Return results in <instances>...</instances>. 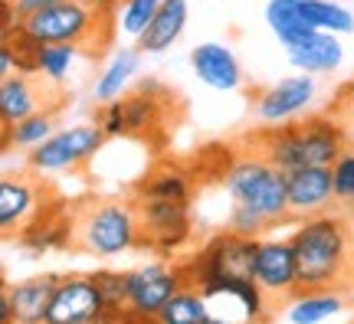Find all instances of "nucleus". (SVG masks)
<instances>
[{
	"mask_svg": "<svg viewBox=\"0 0 354 324\" xmlns=\"http://www.w3.org/2000/svg\"><path fill=\"white\" fill-rule=\"evenodd\" d=\"M197 184H201V180H197V174H194V167L177 164V161H161V164H154L151 171L131 187V193L177 200V203H194Z\"/></svg>",
	"mask_w": 354,
	"mask_h": 324,
	"instance_id": "obj_18",
	"label": "nucleus"
},
{
	"mask_svg": "<svg viewBox=\"0 0 354 324\" xmlns=\"http://www.w3.org/2000/svg\"><path fill=\"white\" fill-rule=\"evenodd\" d=\"M141 63V50H122L112 59V66H105L102 75L95 79V88H92V99L99 105H109V102L122 99V92L128 88V82L135 79Z\"/></svg>",
	"mask_w": 354,
	"mask_h": 324,
	"instance_id": "obj_24",
	"label": "nucleus"
},
{
	"mask_svg": "<svg viewBox=\"0 0 354 324\" xmlns=\"http://www.w3.org/2000/svg\"><path fill=\"white\" fill-rule=\"evenodd\" d=\"M342 308L344 298L338 288H315V292H299L289 301L286 318L295 324H315V321H328L331 314H338Z\"/></svg>",
	"mask_w": 354,
	"mask_h": 324,
	"instance_id": "obj_23",
	"label": "nucleus"
},
{
	"mask_svg": "<svg viewBox=\"0 0 354 324\" xmlns=\"http://www.w3.org/2000/svg\"><path fill=\"white\" fill-rule=\"evenodd\" d=\"M118 23H122L118 7H99L86 0H56L46 10L20 20L10 39L17 46L66 43L86 59H102L112 50Z\"/></svg>",
	"mask_w": 354,
	"mask_h": 324,
	"instance_id": "obj_2",
	"label": "nucleus"
},
{
	"mask_svg": "<svg viewBox=\"0 0 354 324\" xmlns=\"http://www.w3.org/2000/svg\"><path fill=\"white\" fill-rule=\"evenodd\" d=\"M24 53V73H43L46 79L63 82L69 75V63L76 50L66 43H39V46H20Z\"/></svg>",
	"mask_w": 354,
	"mask_h": 324,
	"instance_id": "obj_25",
	"label": "nucleus"
},
{
	"mask_svg": "<svg viewBox=\"0 0 354 324\" xmlns=\"http://www.w3.org/2000/svg\"><path fill=\"white\" fill-rule=\"evenodd\" d=\"M328 115L338 122V128H342L348 151H354V82L338 88V95H335L328 105Z\"/></svg>",
	"mask_w": 354,
	"mask_h": 324,
	"instance_id": "obj_32",
	"label": "nucleus"
},
{
	"mask_svg": "<svg viewBox=\"0 0 354 324\" xmlns=\"http://www.w3.org/2000/svg\"><path fill=\"white\" fill-rule=\"evenodd\" d=\"M161 324H203L210 321L207 314V295L194 282H184V285L174 292V298L165 305V312L158 318Z\"/></svg>",
	"mask_w": 354,
	"mask_h": 324,
	"instance_id": "obj_26",
	"label": "nucleus"
},
{
	"mask_svg": "<svg viewBox=\"0 0 354 324\" xmlns=\"http://www.w3.org/2000/svg\"><path fill=\"white\" fill-rule=\"evenodd\" d=\"M59 112H37L30 118H20L13 125H3V151L10 148H37L50 135H56Z\"/></svg>",
	"mask_w": 354,
	"mask_h": 324,
	"instance_id": "obj_27",
	"label": "nucleus"
},
{
	"mask_svg": "<svg viewBox=\"0 0 354 324\" xmlns=\"http://www.w3.org/2000/svg\"><path fill=\"white\" fill-rule=\"evenodd\" d=\"M289 53V63L295 66V69H302V73H331L335 66L342 63V43L335 39V33H315V37L308 39V43H302V46H292Z\"/></svg>",
	"mask_w": 354,
	"mask_h": 324,
	"instance_id": "obj_22",
	"label": "nucleus"
},
{
	"mask_svg": "<svg viewBox=\"0 0 354 324\" xmlns=\"http://www.w3.org/2000/svg\"><path fill=\"white\" fill-rule=\"evenodd\" d=\"M105 128L99 122L92 125H73L66 131L50 135L43 144L30 148V167L39 174H56V171H79L86 167L105 144Z\"/></svg>",
	"mask_w": 354,
	"mask_h": 324,
	"instance_id": "obj_10",
	"label": "nucleus"
},
{
	"mask_svg": "<svg viewBox=\"0 0 354 324\" xmlns=\"http://www.w3.org/2000/svg\"><path fill=\"white\" fill-rule=\"evenodd\" d=\"M73 102V95L63 88V82L46 79L43 73H24L0 79V125H13L20 118H30L37 112H63Z\"/></svg>",
	"mask_w": 354,
	"mask_h": 324,
	"instance_id": "obj_9",
	"label": "nucleus"
},
{
	"mask_svg": "<svg viewBox=\"0 0 354 324\" xmlns=\"http://www.w3.org/2000/svg\"><path fill=\"white\" fill-rule=\"evenodd\" d=\"M131 200H135V210H138L141 249L171 252V249H180L190 239V229H194L190 203H177V200H161V197H141V193H131Z\"/></svg>",
	"mask_w": 354,
	"mask_h": 324,
	"instance_id": "obj_11",
	"label": "nucleus"
},
{
	"mask_svg": "<svg viewBox=\"0 0 354 324\" xmlns=\"http://www.w3.org/2000/svg\"><path fill=\"white\" fill-rule=\"evenodd\" d=\"M289 180V220H308L318 213L335 210V187H331V167L312 164L286 171Z\"/></svg>",
	"mask_w": 354,
	"mask_h": 324,
	"instance_id": "obj_15",
	"label": "nucleus"
},
{
	"mask_svg": "<svg viewBox=\"0 0 354 324\" xmlns=\"http://www.w3.org/2000/svg\"><path fill=\"white\" fill-rule=\"evenodd\" d=\"M161 7V0H122L118 3V20L128 37H141L145 26L154 20V13Z\"/></svg>",
	"mask_w": 354,
	"mask_h": 324,
	"instance_id": "obj_31",
	"label": "nucleus"
},
{
	"mask_svg": "<svg viewBox=\"0 0 354 324\" xmlns=\"http://www.w3.org/2000/svg\"><path fill=\"white\" fill-rule=\"evenodd\" d=\"M190 66L203 86L220 88V92H233L243 86V69L240 59L227 50L223 43H201L190 50Z\"/></svg>",
	"mask_w": 354,
	"mask_h": 324,
	"instance_id": "obj_19",
	"label": "nucleus"
},
{
	"mask_svg": "<svg viewBox=\"0 0 354 324\" xmlns=\"http://www.w3.org/2000/svg\"><path fill=\"white\" fill-rule=\"evenodd\" d=\"M259 236H243V233H220L203 246L190 262H180L184 282H194L203 295H236L246 305L253 318H269L263 292L253 278V259Z\"/></svg>",
	"mask_w": 354,
	"mask_h": 324,
	"instance_id": "obj_3",
	"label": "nucleus"
},
{
	"mask_svg": "<svg viewBox=\"0 0 354 324\" xmlns=\"http://www.w3.org/2000/svg\"><path fill=\"white\" fill-rule=\"evenodd\" d=\"M233 207L253 213L266 223V229L289 220V180L286 171L253 148L246 137L230 141V164L220 177Z\"/></svg>",
	"mask_w": 354,
	"mask_h": 324,
	"instance_id": "obj_5",
	"label": "nucleus"
},
{
	"mask_svg": "<svg viewBox=\"0 0 354 324\" xmlns=\"http://www.w3.org/2000/svg\"><path fill=\"white\" fill-rule=\"evenodd\" d=\"M184 112L187 105L174 88L158 79H141L128 95L102 105L95 122L109 137H135L145 148L161 151L171 144L174 131L184 122Z\"/></svg>",
	"mask_w": 354,
	"mask_h": 324,
	"instance_id": "obj_4",
	"label": "nucleus"
},
{
	"mask_svg": "<svg viewBox=\"0 0 354 324\" xmlns=\"http://www.w3.org/2000/svg\"><path fill=\"white\" fill-rule=\"evenodd\" d=\"M56 285H59V275H33V278H24L17 285H7V298H10V324H43L46 321V312L53 305V295H56Z\"/></svg>",
	"mask_w": 354,
	"mask_h": 324,
	"instance_id": "obj_17",
	"label": "nucleus"
},
{
	"mask_svg": "<svg viewBox=\"0 0 354 324\" xmlns=\"http://www.w3.org/2000/svg\"><path fill=\"white\" fill-rule=\"evenodd\" d=\"M246 141L259 148L269 161L282 167V171H295V167H331L342 158L348 144L338 122L328 112L312 115V118H299V122H276V125H263L246 131Z\"/></svg>",
	"mask_w": 354,
	"mask_h": 324,
	"instance_id": "obj_7",
	"label": "nucleus"
},
{
	"mask_svg": "<svg viewBox=\"0 0 354 324\" xmlns=\"http://www.w3.org/2000/svg\"><path fill=\"white\" fill-rule=\"evenodd\" d=\"M92 321H112L95 275L92 272L59 275L53 305L46 312V324H92Z\"/></svg>",
	"mask_w": 354,
	"mask_h": 324,
	"instance_id": "obj_14",
	"label": "nucleus"
},
{
	"mask_svg": "<svg viewBox=\"0 0 354 324\" xmlns=\"http://www.w3.org/2000/svg\"><path fill=\"white\" fill-rule=\"evenodd\" d=\"M331 187H335V210L354 213V151H344L331 164Z\"/></svg>",
	"mask_w": 354,
	"mask_h": 324,
	"instance_id": "obj_30",
	"label": "nucleus"
},
{
	"mask_svg": "<svg viewBox=\"0 0 354 324\" xmlns=\"http://www.w3.org/2000/svg\"><path fill=\"white\" fill-rule=\"evenodd\" d=\"M99 282L105 305H109V318L112 321H125L128 318V272H92Z\"/></svg>",
	"mask_w": 354,
	"mask_h": 324,
	"instance_id": "obj_29",
	"label": "nucleus"
},
{
	"mask_svg": "<svg viewBox=\"0 0 354 324\" xmlns=\"http://www.w3.org/2000/svg\"><path fill=\"white\" fill-rule=\"evenodd\" d=\"M86 3H99V7H118L122 0H86Z\"/></svg>",
	"mask_w": 354,
	"mask_h": 324,
	"instance_id": "obj_33",
	"label": "nucleus"
},
{
	"mask_svg": "<svg viewBox=\"0 0 354 324\" xmlns=\"http://www.w3.org/2000/svg\"><path fill=\"white\" fill-rule=\"evenodd\" d=\"M56 200L63 197L46 184V174H39L33 167L17 177H3V184H0V233L3 239H20Z\"/></svg>",
	"mask_w": 354,
	"mask_h": 324,
	"instance_id": "obj_8",
	"label": "nucleus"
},
{
	"mask_svg": "<svg viewBox=\"0 0 354 324\" xmlns=\"http://www.w3.org/2000/svg\"><path fill=\"white\" fill-rule=\"evenodd\" d=\"M299 10L315 30H325V33H351L354 30V17L331 0H299Z\"/></svg>",
	"mask_w": 354,
	"mask_h": 324,
	"instance_id": "obj_28",
	"label": "nucleus"
},
{
	"mask_svg": "<svg viewBox=\"0 0 354 324\" xmlns=\"http://www.w3.org/2000/svg\"><path fill=\"white\" fill-rule=\"evenodd\" d=\"M315 99V82H312V73L302 75H289V79H279L276 86L263 88L256 95L253 108L256 118L263 125H276V122H289L292 115L305 112V105Z\"/></svg>",
	"mask_w": 354,
	"mask_h": 324,
	"instance_id": "obj_16",
	"label": "nucleus"
},
{
	"mask_svg": "<svg viewBox=\"0 0 354 324\" xmlns=\"http://www.w3.org/2000/svg\"><path fill=\"white\" fill-rule=\"evenodd\" d=\"M253 278L263 292L266 312L289 305L299 295V272H295V252L289 239H259L253 259Z\"/></svg>",
	"mask_w": 354,
	"mask_h": 324,
	"instance_id": "obj_13",
	"label": "nucleus"
},
{
	"mask_svg": "<svg viewBox=\"0 0 354 324\" xmlns=\"http://www.w3.org/2000/svg\"><path fill=\"white\" fill-rule=\"evenodd\" d=\"M184 285V269L171 262H148L128 272V318L125 321H158L165 305Z\"/></svg>",
	"mask_w": 354,
	"mask_h": 324,
	"instance_id": "obj_12",
	"label": "nucleus"
},
{
	"mask_svg": "<svg viewBox=\"0 0 354 324\" xmlns=\"http://www.w3.org/2000/svg\"><path fill=\"white\" fill-rule=\"evenodd\" d=\"M141 249L138 210L131 197L86 193L69 200V246L79 256H118Z\"/></svg>",
	"mask_w": 354,
	"mask_h": 324,
	"instance_id": "obj_6",
	"label": "nucleus"
},
{
	"mask_svg": "<svg viewBox=\"0 0 354 324\" xmlns=\"http://www.w3.org/2000/svg\"><path fill=\"white\" fill-rule=\"evenodd\" d=\"M289 242L295 252L299 292L354 288V216L342 210L308 216L289 236Z\"/></svg>",
	"mask_w": 354,
	"mask_h": 324,
	"instance_id": "obj_1",
	"label": "nucleus"
},
{
	"mask_svg": "<svg viewBox=\"0 0 354 324\" xmlns=\"http://www.w3.org/2000/svg\"><path fill=\"white\" fill-rule=\"evenodd\" d=\"M187 26V0H161V7L154 13V20L145 26L138 37L141 53H165Z\"/></svg>",
	"mask_w": 354,
	"mask_h": 324,
	"instance_id": "obj_20",
	"label": "nucleus"
},
{
	"mask_svg": "<svg viewBox=\"0 0 354 324\" xmlns=\"http://www.w3.org/2000/svg\"><path fill=\"white\" fill-rule=\"evenodd\" d=\"M266 23L272 26L276 39L286 46V50L302 46V43H308L315 33H322V30H315V26L302 17L299 0H269V7H266Z\"/></svg>",
	"mask_w": 354,
	"mask_h": 324,
	"instance_id": "obj_21",
	"label": "nucleus"
}]
</instances>
